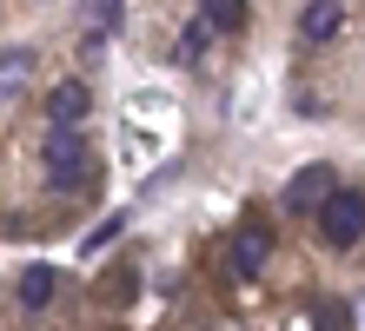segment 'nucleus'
Here are the masks:
<instances>
[{"label": "nucleus", "mask_w": 365, "mask_h": 331, "mask_svg": "<svg viewBox=\"0 0 365 331\" xmlns=\"http://www.w3.org/2000/svg\"><path fill=\"white\" fill-rule=\"evenodd\" d=\"M120 226H126V219H106V226L87 238V252H106V246H113V238H120Z\"/></svg>", "instance_id": "obj_12"}, {"label": "nucleus", "mask_w": 365, "mask_h": 331, "mask_svg": "<svg viewBox=\"0 0 365 331\" xmlns=\"http://www.w3.org/2000/svg\"><path fill=\"white\" fill-rule=\"evenodd\" d=\"M40 159H47V186L53 192L87 186V140H80V126H53L47 140H40Z\"/></svg>", "instance_id": "obj_1"}, {"label": "nucleus", "mask_w": 365, "mask_h": 331, "mask_svg": "<svg viewBox=\"0 0 365 331\" xmlns=\"http://www.w3.org/2000/svg\"><path fill=\"white\" fill-rule=\"evenodd\" d=\"M272 258V238L259 232V226H252V232H240V238H232V265H240V272H259V265Z\"/></svg>", "instance_id": "obj_8"}, {"label": "nucleus", "mask_w": 365, "mask_h": 331, "mask_svg": "<svg viewBox=\"0 0 365 331\" xmlns=\"http://www.w3.org/2000/svg\"><path fill=\"white\" fill-rule=\"evenodd\" d=\"M53 285H60V278H53V265H27V272L14 278V298L27 305V312H40V305L53 298Z\"/></svg>", "instance_id": "obj_6"}, {"label": "nucleus", "mask_w": 365, "mask_h": 331, "mask_svg": "<svg viewBox=\"0 0 365 331\" xmlns=\"http://www.w3.org/2000/svg\"><path fill=\"white\" fill-rule=\"evenodd\" d=\"M200 14H206L220 33H240V27H246V0H200Z\"/></svg>", "instance_id": "obj_9"}, {"label": "nucleus", "mask_w": 365, "mask_h": 331, "mask_svg": "<svg viewBox=\"0 0 365 331\" xmlns=\"http://www.w3.org/2000/svg\"><path fill=\"white\" fill-rule=\"evenodd\" d=\"M212 33H220V27H212L206 14H200V20H186V33H180V60H186V66H206V60H212Z\"/></svg>", "instance_id": "obj_7"}, {"label": "nucleus", "mask_w": 365, "mask_h": 331, "mask_svg": "<svg viewBox=\"0 0 365 331\" xmlns=\"http://www.w3.org/2000/svg\"><path fill=\"white\" fill-rule=\"evenodd\" d=\"M339 27H346V7L339 0H306L299 7V40H312V47H326Z\"/></svg>", "instance_id": "obj_4"}, {"label": "nucleus", "mask_w": 365, "mask_h": 331, "mask_svg": "<svg viewBox=\"0 0 365 331\" xmlns=\"http://www.w3.org/2000/svg\"><path fill=\"white\" fill-rule=\"evenodd\" d=\"M87 106H93L87 80H60L53 93H47V120L53 126H80V120H87Z\"/></svg>", "instance_id": "obj_5"}, {"label": "nucleus", "mask_w": 365, "mask_h": 331, "mask_svg": "<svg viewBox=\"0 0 365 331\" xmlns=\"http://www.w3.org/2000/svg\"><path fill=\"white\" fill-rule=\"evenodd\" d=\"M319 238H326L332 252H352L359 238H365V192L339 186L326 206H319Z\"/></svg>", "instance_id": "obj_2"}, {"label": "nucleus", "mask_w": 365, "mask_h": 331, "mask_svg": "<svg viewBox=\"0 0 365 331\" xmlns=\"http://www.w3.org/2000/svg\"><path fill=\"white\" fill-rule=\"evenodd\" d=\"M339 186H332V166H299L292 179H286V212H312L319 219V206H326Z\"/></svg>", "instance_id": "obj_3"}, {"label": "nucleus", "mask_w": 365, "mask_h": 331, "mask_svg": "<svg viewBox=\"0 0 365 331\" xmlns=\"http://www.w3.org/2000/svg\"><path fill=\"white\" fill-rule=\"evenodd\" d=\"M120 20H126V7H120V0H93V27H100V33H113Z\"/></svg>", "instance_id": "obj_11"}, {"label": "nucleus", "mask_w": 365, "mask_h": 331, "mask_svg": "<svg viewBox=\"0 0 365 331\" xmlns=\"http://www.w3.org/2000/svg\"><path fill=\"white\" fill-rule=\"evenodd\" d=\"M27 73H34V60L27 53H20V47H7V60H0V93H20V86H27Z\"/></svg>", "instance_id": "obj_10"}]
</instances>
